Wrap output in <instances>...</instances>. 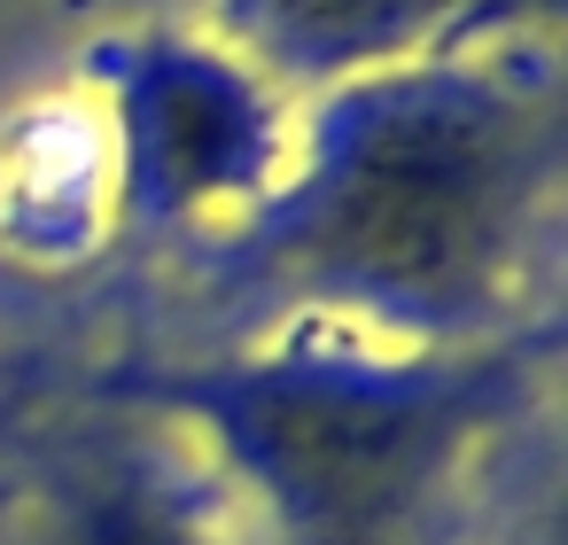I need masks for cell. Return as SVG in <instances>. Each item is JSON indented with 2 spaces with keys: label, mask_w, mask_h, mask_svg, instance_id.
I'll return each mask as SVG.
<instances>
[{
  "label": "cell",
  "mask_w": 568,
  "mask_h": 545,
  "mask_svg": "<svg viewBox=\"0 0 568 545\" xmlns=\"http://www.w3.org/2000/svg\"><path fill=\"white\" fill-rule=\"evenodd\" d=\"M521 195V118L452 71H397L335 110L288 211L312 281L382 304H452L490 281Z\"/></svg>",
  "instance_id": "1"
},
{
  "label": "cell",
  "mask_w": 568,
  "mask_h": 545,
  "mask_svg": "<svg viewBox=\"0 0 568 545\" xmlns=\"http://www.w3.org/2000/svg\"><path fill=\"white\" fill-rule=\"evenodd\" d=\"M203 405L242 444L250 475L281 498V514L327 545L397 522L459 428V390L335 366H257L211 382Z\"/></svg>",
  "instance_id": "2"
},
{
  "label": "cell",
  "mask_w": 568,
  "mask_h": 545,
  "mask_svg": "<svg viewBox=\"0 0 568 545\" xmlns=\"http://www.w3.org/2000/svg\"><path fill=\"white\" fill-rule=\"evenodd\" d=\"M273 172V110L250 71L211 48L156 40L125 71V188L141 211L172 219L242 195Z\"/></svg>",
  "instance_id": "3"
},
{
  "label": "cell",
  "mask_w": 568,
  "mask_h": 545,
  "mask_svg": "<svg viewBox=\"0 0 568 545\" xmlns=\"http://www.w3.org/2000/svg\"><path fill=\"white\" fill-rule=\"evenodd\" d=\"M452 0H242L250 32L281 63H366L428 32Z\"/></svg>",
  "instance_id": "4"
},
{
  "label": "cell",
  "mask_w": 568,
  "mask_h": 545,
  "mask_svg": "<svg viewBox=\"0 0 568 545\" xmlns=\"http://www.w3.org/2000/svg\"><path fill=\"white\" fill-rule=\"evenodd\" d=\"M55 545H187V537H180V522H172L156 498H141V491H125V483H102V491H87V498L63 514Z\"/></svg>",
  "instance_id": "5"
}]
</instances>
